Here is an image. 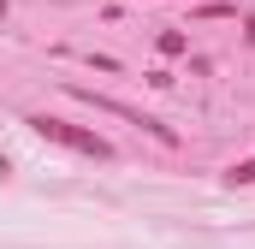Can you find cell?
Masks as SVG:
<instances>
[{"label":"cell","instance_id":"obj_1","mask_svg":"<svg viewBox=\"0 0 255 249\" xmlns=\"http://www.w3.org/2000/svg\"><path fill=\"white\" fill-rule=\"evenodd\" d=\"M24 124H30L36 136H48V142L71 148V154H89V160H113V142H107V136H95V130H83V124H71V119H54V113H30Z\"/></svg>","mask_w":255,"mask_h":249},{"label":"cell","instance_id":"obj_4","mask_svg":"<svg viewBox=\"0 0 255 249\" xmlns=\"http://www.w3.org/2000/svg\"><path fill=\"white\" fill-rule=\"evenodd\" d=\"M184 48H190L184 30H166V36H160V54H184Z\"/></svg>","mask_w":255,"mask_h":249},{"label":"cell","instance_id":"obj_3","mask_svg":"<svg viewBox=\"0 0 255 249\" xmlns=\"http://www.w3.org/2000/svg\"><path fill=\"white\" fill-rule=\"evenodd\" d=\"M226 184H255V154H250V160H238V166L226 172Z\"/></svg>","mask_w":255,"mask_h":249},{"label":"cell","instance_id":"obj_2","mask_svg":"<svg viewBox=\"0 0 255 249\" xmlns=\"http://www.w3.org/2000/svg\"><path fill=\"white\" fill-rule=\"evenodd\" d=\"M65 89H71L77 101H95V107H101V113H113V119H125V124H136V130H148V136H154V142H166V148L178 142V136H172V130H166L160 119H148V113H136V107H125V101H113V95H95L89 83H65Z\"/></svg>","mask_w":255,"mask_h":249}]
</instances>
